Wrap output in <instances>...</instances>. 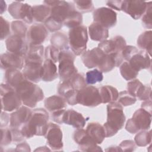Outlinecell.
Listing matches in <instances>:
<instances>
[{
	"mask_svg": "<svg viewBox=\"0 0 152 152\" xmlns=\"http://www.w3.org/2000/svg\"><path fill=\"white\" fill-rule=\"evenodd\" d=\"M65 109H62L59 110H57L51 113V118L52 120L57 123L62 124L64 123V116L65 113Z\"/></svg>",
	"mask_w": 152,
	"mask_h": 152,
	"instance_id": "51",
	"label": "cell"
},
{
	"mask_svg": "<svg viewBox=\"0 0 152 152\" xmlns=\"http://www.w3.org/2000/svg\"><path fill=\"white\" fill-rule=\"evenodd\" d=\"M42 64L40 63H26L22 72L26 80L37 83L42 80Z\"/></svg>",
	"mask_w": 152,
	"mask_h": 152,
	"instance_id": "23",
	"label": "cell"
},
{
	"mask_svg": "<svg viewBox=\"0 0 152 152\" xmlns=\"http://www.w3.org/2000/svg\"><path fill=\"white\" fill-rule=\"evenodd\" d=\"M49 119V115L46 110L43 108L34 109L28 121L20 129L23 135L25 138L45 135Z\"/></svg>",
	"mask_w": 152,
	"mask_h": 152,
	"instance_id": "1",
	"label": "cell"
},
{
	"mask_svg": "<svg viewBox=\"0 0 152 152\" xmlns=\"http://www.w3.org/2000/svg\"><path fill=\"white\" fill-rule=\"evenodd\" d=\"M94 22L99 23L107 28L114 27L117 23L116 12L107 7H100L93 12Z\"/></svg>",
	"mask_w": 152,
	"mask_h": 152,
	"instance_id": "11",
	"label": "cell"
},
{
	"mask_svg": "<svg viewBox=\"0 0 152 152\" xmlns=\"http://www.w3.org/2000/svg\"><path fill=\"white\" fill-rule=\"evenodd\" d=\"M69 45L72 52L75 56L81 55L86 51L88 41L87 27L80 26L70 28L68 33Z\"/></svg>",
	"mask_w": 152,
	"mask_h": 152,
	"instance_id": "4",
	"label": "cell"
},
{
	"mask_svg": "<svg viewBox=\"0 0 152 152\" xmlns=\"http://www.w3.org/2000/svg\"><path fill=\"white\" fill-rule=\"evenodd\" d=\"M106 53L98 47L86 51L81 55V58L84 65L88 68H93L102 65Z\"/></svg>",
	"mask_w": 152,
	"mask_h": 152,
	"instance_id": "17",
	"label": "cell"
},
{
	"mask_svg": "<svg viewBox=\"0 0 152 152\" xmlns=\"http://www.w3.org/2000/svg\"><path fill=\"white\" fill-rule=\"evenodd\" d=\"M138 46L145 51L150 56L152 48V31L151 30L142 33L137 40Z\"/></svg>",
	"mask_w": 152,
	"mask_h": 152,
	"instance_id": "33",
	"label": "cell"
},
{
	"mask_svg": "<svg viewBox=\"0 0 152 152\" xmlns=\"http://www.w3.org/2000/svg\"><path fill=\"white\" fill-rule=\"evenodd\" d=\"M151 15H152V5L151 2H148L147 8L141 17V21L142 26L149 29L152 28V21H151Z\"/></svg>",
	"mask_w": 152,
	"mask_h": 152,
	"instance_id": "43",
	"label": "cell"
},
{
	"mask_svg": "<svg viewBox=\"0 0 152 152\" xmlns=\"http://www.w3.org/2000/svg\"><path fill=\"white\" fill-rule=\"evenodd\" d=\"M85 78L87 84H94L103 80V72L97 69L90 70L86 72Z\"/></svg>",
	"mask_w": 152,
	"mask_h": 152,
	"instance_id": "40",
	"label": "cell"
},
{
	"mask_svg": "<svg viewBox=\"0 0 152 152\" xmlns=\"http://www.w3.org/2000/svg\"><path fill=\"white\" fill-rule=\"evenodd\" d=\"M16 151H30V148L29 145L26 142H23L18 144L17 147L15 150Z\"/></svg>",
	"mask_w": 152,
	"mask_h": 152,
	"instance_id": "56",
	"label": "cell"
},
{
	"mask_svg": "<svg viewBox=\"0 0 152 152\" xmlns=\"http://www.w3.org/2000/svg\"><path fill=\"white\" fill-rule=\"evenodd\" d=\"M151 122V113L140 108L137 110L131 118L126 124L125 129L131 134H136L140 131L150 129Z\"/></svg>",
	"mask_w": 152,
	"mask_h": 152,
	"instance_id": "6",
	"label": "cell"
},
{
	"mask_svg": "<svg viewBox=\"0 0 152 152\" xmlns=\"http://www.w3.org/2000/svg\"><path fill=\"white\" fill-rule=\"evenodd\" d=\"M129 65L135 71L149 69L151 67L150 56L144 50H138L127 61Z\"/></svg>",
	"mask_w": 152,
	"mask_h": 152,
	"instance_id": "20",
	"label": "cell"
},
{
	"mask_svg": "<svg viewBox=\"0 0 152 152\" xmlns=\"http://www.w3.org/2000/svg\"><path fill=\"white\" fill-rule=\"evenodd\" d=\"M119 66V70L122 77L127 81L134 80L138 74V72L134 69L127 61L124 62Z\"/></svg>",
	"mask_w": 152,
	"mask_h": 152,
	"instance_id": "37",
	"label": "cell"
},
{
	"mask_svg": "<svg viewBox=\"0 0 152 152\" xmlns=\"http://www.w3.org/2000/svg\"><path fill=\"white\" fill-rule=\"evenodd\" d=\"M135 144L139 147H145L149 145L151 142V132L148 130H142L134 138Z\"/></svg>",
	"mask_w": 152,
	"mask_h": 152,
	"instance_id": "36",
	"label": "cell"
},
{
	"mask_svg": "<svg viewBox=\"0 0 152 152\" xmlns=\"http://www.w3.org/2000/svg\"><path fill=\"white\" fill-rule=\"evenodd\" d=\"M87 120L81 113L73 109L66 110L64 116V123L71 125L76 129L83 128Z\"/></svg>",
	"mask_w": 152,
	"mask_h": 152,
	"instance_id": "24",
	"label": "cell"
},
{
	"mask_svg": "<svg viewBox=\"0 0 152 152\" xmlns=\"http://www.w3.org/2000/svg\"><path fill=\"white\" fill-rule=\"evenodd\" d=\"M78 103L88 107H96L102 103L99 88L93 86H87L78 91Z\"/></svg>",
	"mask_w": 152,
	"mask_h": 152,
	"instance_id": "9",
	"label": "cell"
},
{
	"mask_svg": "<svg viewBox=\"0 0 152 152\" xmlns=\"http://www.w3.org/2000/svg\"><path fill=\"white\" fill-rule=\"evenodd\" d=\"M6 48L8 52L24 58L27 54L29 45L26 38L12 34L5 40Z\"/></svg>",
	"mask_w": 152,
	"mask_h": 152,
	"instance_id": "14",
	"label": "cell"
},
{
	"mask_svg": "<svg viewBox=\"0 0 152 152\" xmlns=\"http://www.w3.org/2000/svg\"><path fill=\"white\" fill-rule=\"evenodd\" d=\"M11 28L14 34L20 36L24 38H26L28 28L26 24L23 21H13L11 23Z\"/></svg>",
	"mask_w": 152,
	"mask_h": 152,
	"instance_id": "39",
	"label": "cell"
},
{
	"mask_svg": "<svg viewBox=\"0 0 152 152\" xmlns=\"http://www.w3.org/2000/svg\"><path fill=\"white\" fill-rule=\"evenodd\" d=\"M7 9V5L5 2L4 1H1V14H2L4 11H5Z\"/></svg>",
	"mask_w": 152,
	"mask_h": 152,
	"instance_id": "58",
	"label": "cell"
},
{
	"mask_svg": "<svg viewBox=\"0 0 152 152\" xmlns=\"http://www.w3.org/2000/svg\"><path fill=\"white\" fill-rule=\"evenodd\" d=\"M5 80L6 83L14 89L24 80H26L23 72L17 69H10L5 71Z\"/></svg>",
	"mask_w": 152,
	"mask_h": 152,
	"instance_id": "31",
	"label": "cell"
},
{
	"mask_svg": "<svg viewBox=\"0 0 152 152\" xmlns=\"http://www.w3.org/2000/svg\"><path fill=\"white\" fill-rule=\"evenodd\" d=\"M61 50L52 45L47 46L45 49V57L46 59H49L55 63L58 62Z\"/></svg>",
	"mask_w": 152,
	"mask_h": 152,
	"instance_id": "44",
	"label": "cell"
},
{
	"mask_svg": "<svg viewBox=\"0 0 152 152\" xmlns=\"http://www.w3.org/2000/svg\"><path fill=\"white\" fill-rule=\"evenodd\" d=\"M1 109L7 112H12L18 109L22 101L16 90L8 84H1Z\"/></svg>",
	"mask_w": 152,
	"mask_h": 152,
	"instance_id": "7",
	"label": "cell"
},
{
	"mask_svg": "<svg viewBox=\"0 0 152 152\" xmlns=\"http://www.w3.org/2000/svg\"><path fill=\"white\" fill-rule=\"evenodd\" d=\"M50 41L51 45L58 48L61 51L69 49L68 37L65 33L57 31L53 33L50 37Z\"/></svg>",
	"mask_w": 152,
	"mask_h": 152,
	"instance_id": "32",
	"label": "cell"
},
{
	"mask_svg": "<svg viewBox=\"0 0 152 152\" xmlns=\"http://www.w3.org/2000/svg\"><path fill=\"white\" fill-rule=\"evenodd\" d=\"M118 102L122 106H131L137 101V98L131 95L128 91H122L119 93Z\"/></svg>",
	"mask_w": 152,
	"mask_h": 152,
	"instance_id": "42",
	"label": "cell"
},
{
	"mask_svg": "<svg viewBox=\"0 0 152 152\" xmlns=\"http://www.w3.org/2000/svg\"><path fill=\"white\" fill-rule=\"evenodd\" d=\"M58 76L55 63L49 59H46L43 64L42 80L45 82H50L57 78Z\"/></svg>",
	"mask_w": 152,
	"mask_h": 152,
	"instance_id": "28",
	"label": "cell"
},
{
	"mask_svg": "<svg viewBox=\"0 0 152 152\" xmlns=\"http://www.w3.org/2000/svg\"><path fill=\"white\" fill-rule=\"evenodd\" d=\"M144 85L138 79H134L127 84L128 91L133 96L138 98L142 92Z\"/></svg>",
	"mask_w": 152,
	"mask_h": 152,
	"instance_id": "38",
	"label": "cell"
},
{
	"mask_svg": "<svg viewBox=\"0 0 152 152\" xmlns=\"http://www.w3.org/2000/svg\"><path fill=\"white\" fill-rule=\"evenodd\" d=\"M148 5V2L138 0L123 1L121 10L130 15L133 19L141 18Z\"/></svg>",
	"mask_w": 152,
	"mask_h": 152,
	"instance_id": "16",
	"label": "cell"
},
{
	"mask_svg": "<svg viewBox=\"0 0 152 152\" xmlns=\"http://www.w3.org/2000/svg\"><path fill=\"white\" fill-rule=\"evenodd\" d=\"M73 139L78 145L80 149L84 151H99L102 149L87 134L86 131L83 128L77 129L74 132Z\"/></svg>",
	"mask_w": 152,
	"mask_h": 152,
	"instance_id": "12",
	"label": "cell"
},
{
	"mask_svg": "<svg viewBox=\"0 0 152 152\" xmlns=\"http://www.w3.org/2000/svg\"><path fill=\"white\" fill-rule=\"evenodd\" d=\"M43 57H45V50L42 45L29 46L28 52L24 58V64L29 62L43 64Z\"/></svg>",
	"mask_w": 152,
	"mask_h": 152,
	"instance_id": "27",
	"label": "cell"
},
{
	"mask_svg": "<svg viewBox=\"0 0 152 152\" xmlns=\"http://www.w3.org/2000/svg\"><path fill=\"white\" fill-rule=\"evenodd\" d=\"M24 63V58L7 52L1 55V68L5 71L10 69H21Z\"/></svg>",
	"mask_w": 152,
	"mask_h": 152,
	"instance_id": "21",
	"label": "cell"
},
{
	"mask_svg": "<svg viewBox=\"0 0 152 152\" xmlns=\"http://www.w3.org/2000/svg\"><path fill=\"white\" fill-rule=\"evenodd\" d=\"M88 33L91 40L102 42L109 37V30L102 25L93 22L88 27Z\"/></svg>",
	"mask_w": 152,
	"mask_h": 152,
	"instance_id": "25",
	"label": "cell"
},
{
	"mask_svg": "<svg viewBox=\"0 0 152 152\" xmlns=\"http://www.w3.org/2000/svg\"><path fill=\"white\" fill-rule=\"evenodd\" d=\"M102 103H107L116 102L118 97L119 93L118 90L109 85H105L99 88Z\"/></svg>",
	"mask_w": 152,
	"mask_h": 152,
	"instance_id": "30",
	"label": "cell"
},
{
	"mask_svg": "<svg viewBox=\"0 0 152 152\" xmlns=\"http://www.w3.org/2000/svg\"><path fill=\"white\" fill-rule=\"evenodd\" d=\"M75 58V55L69 49L61 51L58 71L61 81L68 80L78 73L77 69L74 65Z\"/></svg>",
	"mask_w": 152,
	"mask_h": 152,
	"instance_id": "5",
	"label": "cell"
},
{
	"mask_svg": "<svg viewBox=\"0 0 152 152\" xmlns=\"http://www.w3.org/2000/svg\"><path fill=\"white\" fill-rule=\"evenodd\" d=\"M44 105L48 111L52 113L57 110L65 109L66 107V102L62 96L53 95L45 100Z\"/></svg>",
	"mask_w": 152,
	"mask_h": 152,
	"instance_id": "29",
	"label": "cell"
},
{
	"mask_svg": "<svg viewBox=\"0 0 152 152\" xmlns=\"http://www.w3.org/2000/svg\"><path fill=\"white\" fill-rule=\"evenodd\" d=\"M68 80L69 81L72 87L77 91H79L87 86L86 78L83 74L77 73Z\"/></svg>",
	"mask_w": 152,
	"mask_h": 152,
	"instance_id": "41",
	"label": "cell"
},
{
	"mask_svg": "<svg viewBox=\"0 0 152 152\" xmlns=\"http://www.w3.org/2000/svg\"><path fill=\"white\" fill-rule=\"evenodd\" d=\"M83 23V15L81 13L75 10L64 21L63 25L72 28L81 25Z\"/></svg>",
	"mask_w": 152,
	"mask_h": 152,
	"instance_id": "35",
	"label": "cell"
},
{
	"mask_svg": "<svg viewBox=\"0 0 152 152\" xmlns=\"http://www.w3.org/2000/svg\"><path fill=\"white\" fill-rule=\"evenodd\" d=\"M32 110L26 106H20L10 115V127L20 128L30 119Z\"/></svg>",
	"mask_w": 152,
	"mask_h": 152,
	"instance_id": "19",
	"label": "cell"
},
{
	"mask_svg": "<svg viewBox=\"0 0 152 152\" xmlns=\"http://www.w3.org/2000/svg\"><path fill=\"white\" fill-rule=\"evenodd\" d=\"M106 151H122L121 148H120L119 146H118V147H116V146H111V147H109L107 149H106Z\"/></svg>",
	"mask_w": 152,
	"mask_h": 152,
	"instance_id": "59",
	"label": "cell"
},
{
	"mask_svg": "<svg viewBox=\"0 0 152 152\" xmlns=\"http://www.w3.org/2000/svg\"><path fill=\"white\" fill-rule=\"evenodd\" d=\"M8 10L14 19L21 20L27 24L33 23V8L29 4L15 1L9 5Z\"/></svg>",
	"mask_w": 152,
	"mask_h": 152,
	"instance_id": "10",
	"label": "cell"
},
{
	"mask_svg": "<svg viewBox=\"0 0 152 152\" xmlns=\"http://www.w3.org/2000/svg\"><path fill=\"white\" fill-rule=\"evenodd\" d=\"M126 46V42L124 37L116 36L109 40H105L98 45L100 48L104 53L111 54L121 53Z\"/></svg>",
	"mask_w": 152,
	"mask_h": 152,
	"instance_id": "18",
	"label": "cell"
},
{
	"mask_svg": "<svg viewBox=\"0 0 152 152\" xmlns=\"http://www.w3.org/2000/svg\"><path fill=\"white\" fill-rule=\"evenodd\" d=\"M48 36V29L45 25L37 23L29 27L26 38L29 46H39L45 41Z\"/></svg>",
	"mask_w": 152,
	"mask_h": 152,
	"instance_id": "15",
	"label": "cell"
},
{
	"mask_svg": "<svg viewBox=\"0 0 152 152\" xmlns=\"http://www.w3.org/2000/svg\"><path fill=\"white\" fill-rule=\"evenodd\" d=\"M123 1H108L106 2V5L110 8L116 10L117 11H121L122 8Z\"/></svg>",
	"mask_w": 152,
	"mask_h": 152,
	"instance_id": "54",
	"label": "cell"
},
{
	"mask_svg": "<svg viewBox=\"0 0 152 152\" xmlns=\"http://www.w3.org/2000/svg\"><path fill=\"white\" fill-rule=\"evenodd\" d=\"M33 20L37 22L45 23L50 17V9L46 5H37L32 7Z\"/></svg>",
	"mask_w": 152,
	"mask_h": 152,
	"instance_id": "34",
	"label": "cell"
},
{
	"mask_svg": "<svg viewBox=\"0 0 152 152\" xmlns=\"http://www.w3.org/2000/svg\"><path fill=\"white\" fill-rule=\"evenodd\" d=\"M139 49H137L136 47L131 45H129V46H126L124 48V49L121 51V53L124 60L128 61L130 58Z\"/></svg>",
	"mask_w": 152,
	"mask_h": 152,
	"instance_id": "49",
	"label": "cell"
},
{
	"mask_svg": "<svg viewBox=\"0 0 152 152\" xmlns=\"http://www.w3.org/2000/svg\"><path fill=\"white\" fill-rule=\"evenodd\" d=\"M15 90L19 95L22 103L31 108L34 107L38 102L44 99L42 89L27 80L22 81Z\"/></svg>",
	"mask_w": 152,
	"mask_h": 152,
	"instance_id": "3",
	"label": "cell"
},
{
	"mask_svg": "<svg viewBox=\"0 0 152 152\" xmlns=\"http://www.w3.org/2000/svg\"><path fill=\"white\" fill-rule=\"evenodd\" d=\"M44 136L52 150H61L63 148V134L60 126L57 124L49 123Z\"/></svg>",
	"mask_w": 152,
	"mask_h": 152,
	"instance_id": "13",
	"label": "cell"
},
{
	"mask_svg": "<svg viewBox=\"0 0 152 152\" xmlns=\"http://www.w3.org/2000/svg\"><path fill=\"white\" fill-rule=\"evenodd\" d=\"M58 92L69 104L73 106L78 104L77 94L78 91L75 90L72 87L69 80L61 81L58 84Z\"/></svg>",
	"mask_w": 152,
	"mask_h": 152,
	"instance_id": "22",
	"label": "cell"
},
{
	"mask_svg": "<svg viewBox=\"0 0 152 152\" xmlns=\"http://www.w3.org/2000/svg\"><path fill=\"white\" fill-rule=\"evenodd\" d=\"M125 120L123 106L116 102L109 103L107 106V121L103 125L106 137L115 135L123 128Z\"/></svg>",
	"mask_w": 152,
	"mask_h": 152,
	"instance_id": "2",
	"label": "cell"
},
{
	"mask_svg": "<svg viewBox=\"0 0 152 152\" xmlns=\"http://www.w3.org/2000/svg\"><path fill=\"white\" fill-rule=\"evenodd\" d=\"M44 3L50 9V17L62 24L71 12L75 10L72 3L65 1H45Z\"/></svg>",
	"mask_w": 152,
	"mask_h": 152,
	"instance_id": "8",
	"label": "cell"
},
{
	"mask_svg": "<svg viewBox=\"0 0 152 152\" xmlns=\"http://www.w3.org/2000/svg\"><path fill=\"white\" fill-rule=\"evenodd\" d=\"M46 28L50 32H55L60 30L63 24L58 22L57 21L53 19L51 17H49L44 23Z\"/></svg>",
	"mask_w": 152,
	"mask_h": 152,
	"instance_id": "48",
	"label": "cell"
},
{
	"mask_svg": "<svg viewBox=\"0 0 152 152\" xmlns=\"http://www.w3.org/2000/svg\"><path fill=\"white\" fill-rule=\"evenodd\" d=\"M9 122H10V116L5 111H2L1 114V128L6 127Z\"/></svg>",
	"mask_w": 152,
	"mask_h": 152,
	"instance_id": "55",
	"label": "cell"
},
{
	"mask_svg": "<svg viewBox=\"0 0 152 152\" xmlns=\"http://www.w3.org/2000/svg\"><path fill=\"white\" fill-rule=\"evenodd\" d=\"M74 2L77 8L82 12H89L94 10V5L91 1L76 0Z\"/></svg>",
	"mask_w": 152,
	"mask_h": 152,
	"instance_id": "45",
	"label": "cell"
},
{
	"mask_svg": "<svg viewBox=\"0 0 152 152\" xmlns=\"http://www.w3.org/2000/svg\"><path fill=\"white\" fill-rule=\"evenodd\" d=\"M10 130L11 131L13 141L20 142V141L24 140V139L25 138L24 137L23 135V134L21 132V129L20 128L10 127Z\"/></svg>",
	"mask_w": 152,
	"mask_h": 152,
	"instance_id": "53",
	"label": "cell"
},
{
	"mask_svg": "<svg viewBox=\"0 0 152 152\" xmlns=\"http://www.w3.org/2000/svg\"><path fill=\"white\" fill-rule=\"evenodd\" d=\"M140 100L145 101L151 100V88L150 86H144V87L138 97Z\"/></svg>",
	"mask_w": 152,
	"mask_h": 152,
	"instance_id": "52",
	"label": "cell"
},
{
	"mask_svg": "<svg viewBox=\"0 0 152 152\" xmlns=\"http://www.w3.org/2000/svg\"><path fill=\"white\" fill-rule=\"evenodd\" d=\"M87 134L97 144L102 143L106 137L103 126L98 122H91L88 124L86 129Z\"/></svg>",
	"mask_w": 152,
	"mask_h": 152,
	"instance_id": "26",
	"label": "cell"
},
{
	"mask_svg": "<svg viewBox=\"0 0 152 152\" xmlns=\"http://www.w3.org/2000/svg\"><path fill=\"white\" fill-rule=\"evenodd\" d=\"M1 146H6L10 144L12 141V134L10 129L5 127L1 128Z\"/></svg>",
	"mask_w": 152,
	"mask_h": 152,
	"instance_id": "46",
	"label": "cell"
},
{
	"mask_svg": "<svg viewBox=\"0 0 152 152\" xmlns=\"http://www.w3.org/2000/svg\"><path fill=\"white\" fill-rule=\"evenodd\" d=\"M141 108L145 109L149 113H151V110H152V103L151 100H145L144 101L141 103Z\"/></svg>",
	"mask_w": 152,
	"mask_h": 152,
	"instance_id": "57",
	"label": "cell"
},
{
	"mask_svg": "<svg viewBox=\"0 0 152 152\" xmlns=\"http://www.w3.org/2000/svg\"><path fill=\"white\" fill-rule=\"evenodd\" d=\"M122 151H133L136 148V144L132 140H124L119 144Z\"/></svg>",
	"mask_w": 152,
	"mask_h": 152,
	"instance_id": "50",
	"label": "cell"
},
{
	"mask_svg": "<svg viewBox=\"0 0 152 152\" xmlns=\"http://www.w3.org/2000/svg\"><path fill=\"white\" fill-rule=\"evenodd\" d=\"M1 23V40L7 39L10 36V25L9 22L4 19L2 16L0 17Z\"/></svg>",
	"mask_w": 152,
	"mask_h": 152,
	"instance_id": "47",
	"label": "cell"
}]
</instances>
